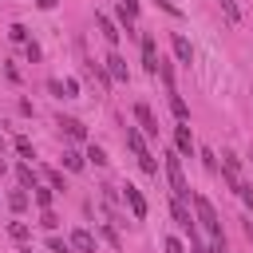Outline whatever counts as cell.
<instances>
[{"label":"cell","mask_w":253,"mask_h":253,"mask_svg":"<svg viewBox=\"0 0 253 253\" xmlns=\"http://www.w3.org/2000/svg\"><path fill=\"white\" fill-rule=\"evenodd\" d=\"M190 202H194V210H198V221H202V229H206L213 241H221L225 233H221V221H217V210H213V202H210L206 194H194Z\"/></svg>","instance_id":"obj_1"},{"label":"cell","mask_w":253,"mask_h":253,"mask_svg":"<svg viewBox=\"0 0 253 253\" xmlns=\"http://www.w3.org/2000/svg\"><path fill=\"white\" fill-rule=\"evenodd\" d=\"M166 178H170V194L178 202H190V186H186V174H182V158L178 154H166Z\"/></svg>","instance_id":"obj_2"},{"label":"cell","mask_w":253,"mask_h":253,"mask_svg":"<svg viewBox=\"0 0 253 253\" xmlns=\"http://www.w3.org/2000/svg\"><path fill=\"white\" fill-rule=\"evenodd\" d=\"M126 146L134 150V158H138V166H142L146 174H158V162H154V154L146 150V142H142V130H134V126H126Z\"/></svg>","instance_id":"obj_3"},{"label":"cell","mask_w":253,"mask_h":253,"mask_svg":"<svg viewBox=\"0 0 253 253\" xmlns=\"http://www.w3.org/2000/svg\"><path fill=\"white\" fill-rule=\"evenodd\" d=\"M123 202L130 206V213H134V221H142V217H146V198L138 194V186H130V182H126V186H123Z\"/></svg>","instance_id":"obj_4"},{"label":"cell","mask_w":253,"mask_h":253,"mask_svg":"<svg viewBox=\"0 0 253 253\" xmlns=\"http://www.w3.org/2000/svg\"><path fill=\"white\" fill-rule=\"evenodd\" d=\"M134 119H138V130L142 134H158V119H154L150 103H134Z\"/></svg>","instance_id":"obj_5"},{"label":"cell","mask_w":253,"mask_h":253,"mask_svg":"<svg viewBox=\"0 0 253 253\" xmlns=\"http://www.w3.org/2000/svg\"><path fill=\"white\" fill-rule=\"evenodd\" d=\"M67 241H71V249H75V253H95V249H99V241H95V233H91V229H71V237H67Z\"/></svg>","instance_id":"obj_6"},{"label":"cell","mask_w":253,"mask_h":253,"mask_svg":"<svg viewBox=\"0 0 253 253\" xmlns=\"http://www.w3.org/2000/svg\"><path fill=\"white\" fill-rule=\"evenodd\" d=\"M158 51H154V36H142V67H146V75H158Z\"/></svg>","instance_id":"obj_7"},{"label":"cell","mask_w":253,"mask_h":253,"mask_svg":"<svg viewBox=\"0 0 253 253\" xmlns=\"http://www.w3.org/2000/svg\"><path fill=\"white\" fill-rule=\"evenodd\" d=\"M107 75H111V79H119V83H130V71H126V59H123L119 51H111V55H107Z\"/></svg>","instance_id":"obj_8"},{"label":"cell","mask_w":253,"mask_h":253,"mask_svg":"<svg viewBox=\"0 0 253 253\" xmlns=\"http://www.w3.org/2000/svg\"><path fill=\"white\" fill-rule=\"evenodd\" d=\"M174 146H178V154H182V158H190V154H194V134H190V126H186V123H178V126H174Z\"/></svg>","instance_id":"obj_9"},{"label":"cell","mask_w":253,"mask_h":253,"mask_svg":"<svg viewBox=\"0 0 253 253\" xmlns=\"http://www.w3.org/2000/svg\"><path fill=\"white\" fill-rule=\"evenodd\" d=\"M95 24H99V32H103V40H107V43H119V36H123V32H119V24H115L107 12H95Z\"/></svg>","instance_id":"obj_10"},{"label":"cell","mask_w":253,"mask_h":253,"mask_svg":"<svg viewBox=\"0 0 253 253\" xmlns=\"http://www.w3.org/2000/svg\"><path fill=\"white\" fill-rule=\"evenodd\" d=\"M170 47H174L178 63H194V47H190V40H186L182 32H174V36H170Z\"/></svg>","instance_id":"obj_11"},{"label":"cell","mask_w":253,"mask_h":253,"mask_svg":"<svg viewBox=\"0 0 253 253\" xmlns=\"http://www.w3.org/2000/svg\"><path fill=\"white\" fill-rule=\"evenodd\" d=\"M59 130H63L67 138H83V134H87V126H83L79 119H67V115H59Z\"/></svg>","instance_id":"obj_12"},{"label":"cell","mask_w":253,"mask_h":253,"mask_svg":"<svg viewBox=\"0 0 253 253\" xmlns=\"http://www.w3.org/2000/svg\"><path fill=\"white\" fill-rule=\"evenodd\" d=\"M170 111H174L178 123H190V107H186V99H182L178 91H170Z\"/></svg>","instance_id":"obj_13"},{"label":"cell","mask_w":253,"mask_h":253,"mask_svg":"<svg viewBox=\"0 0 253 253\" xmlns=\"http://www.w3.org/2000/svg\"><path fill=\"white\" fill-rule=\"evenodd\" d=\"M87 166V158L79 154V150H63V170H71V174H79Z\"/></svg>","instance_id":"obj_14"},{"label":"cell","mask_w":253,"mask_h":253,"mask_svg":"<svg viewBox=\"0 0 253 253\" xmlns=\"http://www.w3.org/2000/svg\"><path fill=\"white\" fill-rule=\"evenodd\" d=\"M32 198H36V206H40V210H51L55 190H51V186H36V190H32Z\"/></svg>","instance_id":"obj_15"},{"label":"cell","mask_w":253,"mask_h":253,"mask_svg":"<svg viewBox=\"0 0 253 253\" xmlns=\"http://www.w3.org/2000/svg\"><path fill=\"white\" fill-rule=\"evenodd\" d=\"M16 174H20V186H24V190H36V170H32V162H20Z\"/></svg>","instance_id":"obj_16"},{"label":"cell","mask_w":253,"mask_h":253,"mask_svg":"<svg viewBox=\"0 0 253 253\" xmlns=\"http://www.w3.org/2000/svg\"><path fill=\"white\" fill-rule=\"evenodd\" d=\"M8 210H12V213H24V210H28V194H24V190H12V194H8Z\"/></svg>","instance_id":"obj_17"},{"label":"cell","mask_w":253,"mask_h":253,"mask_svg":"<svg viewBox=\"0 0 253 253\" xmlns=\"http://www.w3.org/2000/svg\"><path fill=\"white\" fill-rule=\"evenodd\" d=\"M47 249H51V253H75V249H71V241H63L59 233H51V237H47Z\"/></svg>","instance_id":"obj_18"},{"label":"cell","mask_w":253,"mask_h":253,"mask_svg":"<svg viewBox=\"0 0 253 253\" xmlns=\"http://www.w3.org/2000/svg\"><path fill=\"white\" fill-rule=\"evenodd\" d=\"M16 154H20V158H36V150H32V138H28V134H20V138H16Z\"/></svg>","instance_id":"obj_19"},{"label":"cell","mask_w":253,"mask_h":253,"mask_svg":"<svg viewBox=\"0 0 253 253\" xmlns=\"http://www.w3.org/2000/svg\"><path fill=\"white\" fill-rule=\"evenodd\" d=\"M40 225L55 233V229H59V213H55V210H43V213H40Z\"/></svg>","instance_id":"obj_20"},{"label":"cell","mask_w":253,"mask_h":253,"mask_svg":"<svg viewBox=\"0 0 253 253\" xmlns=\"http://www.w3.org/2000/svg\"><path fill=\"white\" fill-rule=\"evenodd\" d=\"M87 158H91L95 166H107V150H103V146H95V142L87 146Z\"/></svg>","instance_id":"obj_21"},{"label":"cell","mask_w":253,"mask_h":253,"mask_svg":"<svg viewBox=\"0 0 253 253\" xmlns=\"http://www.w3.org/2000/svg\"><path fill=\"white\" fill-rule=\"evenodd\" d=\"M43 178H47V186H51V190H67V182H63V174H59V170H43Z\"/></svg>","instance_id":"obj_22"},{"label":"cell","mask_w":253,"mask_h":253,"mask_svg":"<svg viewBox=\"0 0 253 253\" xmlns=\"http://www.w3.org/2000/svg\"><path fill=\"white\" fill-rule=\"evenodd\" d=\"M8 233H12L16 241H28V237H32V229H28L24 221H12V225H8Z\"/></svg>","instance_id":"obj_23"},{"label":"cell","mask_w":253,"mask_h":253,"mask_svg":"<svg viewBox=\"0 0 253 253\" xmlns=\"http://www.w3.org/2000/svg\"><path fill=\"white\" fill-rule=\"evenodd\" d=\"M8 40H16V43H28V28H24V24H12V28H8Z\"/></svg>","instance_id":"obj_24"},{"label":"cell","mask_w":253,"mask_h":253,"mask_svg":"<svg viewBox=\"0 0 253 253\" xmlns=\"http://www.w3.org/2000/svg\"><path fill=\"white\" fill-rule=\"evenodd\" d=\"M233 194H237V198H241V202H245V206L253 210V186H249V182H241V186H237Z\"/></svg>","instance_id":"obj_25"},{"label":"cell","mask_w":253,"mask_h":253,"mask_svg":"<svg viewBox=\"0 0 253 253\" xmlns=\"http://www.w3.org/2000/svg\"><path fill=\"white\" fill-rule=\"evenodd\" d=\"M47 91H51V95H55V99H67V87H63V83H59V79H47Z\"/></svg>","instance_id":"obj_26"},{"label":"cell","mask_w":253,"mask_h":253,"mask_svg":"<svg viewBox=\"0 0 253 253\" xmlns=\"http://www.w3.org/2000/svg\"><path fill=\"white\" fill-rule=\"evenodd\" d=\"M162 249H166V253H186V245H182L178 237H166V241H162Z\"/></svg>","instance_id":"obj_27"},{"label":"cell","mask_w":253,"mask_h":253,"mask_svg":"<svg viewBox=\"0 0 253 253\" xmlns=\"http://www.w3.org/2000/svg\"><path fill=\"white\" fill-rule=\"evenodd\" d=\"M24 51H28V59H32V63H36V59H40V55H43V51H40V43H36V40H28V43H24Z\"/></svg>","instance_id":"obj_28"},{"label":"cell","mask_w":253,"mask_h":253,"mask_svg":"<svg viewBox=\"0 0 253 253\" xmlns=\"http://www.w3.org/2000/svg\"><path fill=\"white\" fill-rule=\"evenodd\" d=\"M119 8H123V12H126V16H130V20H134V16H138V0H119Z\"/></svg>","instance_id":"obj_29"},{"label":"cell","mask_w":253,"mask_h":253,"mask_svg":"<svg viewBox=\"0 0 253 253\" xmlns=\"http://www.w3.org/2000/svg\"><path fill=\"white\" fill-rule=\"evenodd\" d=\"M202 162H206V170L217 174V158H213V150H202Z\"/></svg>","instance_id":"obj_30"},{"label":"cell","mask_w":253,"mask_h":253,"mask_svg":"<svg viewBox=\"0 0 253 253\" xmlns=\"http://www.w3.org/2000/svg\"><path fill=\"white\" fill-rule=\"evenodd\" d=\"M4 75H8L12 83H20V71H16V63H4Z\"/></svg>","instance_id":"obj_31"},{"label":"cell","mask_w":253,"mask_h":253,"mask_svg":"<svg viewBox=\"0 0 253 253\" xmlns=\"http://www.w3.org/2000/svg\"><path fill=\"white\" fill-rule=\"evenodd\" d=\"M158 8H162V12H170V16H182V12H178V8L170 4V0H158Z\"/></svg>","instance_id":"obj_32"},{"label":"cell","mask_w":253,"mask_h":253,"mask_svg":"<svg viewBox=\"0 0 253 253\" xmlns=\"http://www.w3.org/2000/svg\"><path fill=\"white\" fill-rule=\"evenodd\" d=\"M245 233H249V237H253V213H249V217H245Z\"/></svg>","instance_id":"obj_33"},{"label":"cell","mask_w":253,"mask_h":253,"mask_svg":"<svg viewBox=\"0 0 253 253\" xmlns=\"http://www.w3.org/2000/svg\"><path fill=\"white\" fill-rule=\"evenodd\" d=\"M0 154H4V138H0Z\"/></svg>","instance_id":"obj_34"},{"label":"cell","mask_w":253,"mask_h":253,"mask_svg":"<svg viewBox=\"0 0 253 253\" xmlns=\"http://www.w3.org/2000/svg\"><path fill=\"white\" fill-rule=\"evenodd\" d=\"M249 162H253V154H249Z\"/></svg>","instance_id":"obj_35"}]
</instances>
